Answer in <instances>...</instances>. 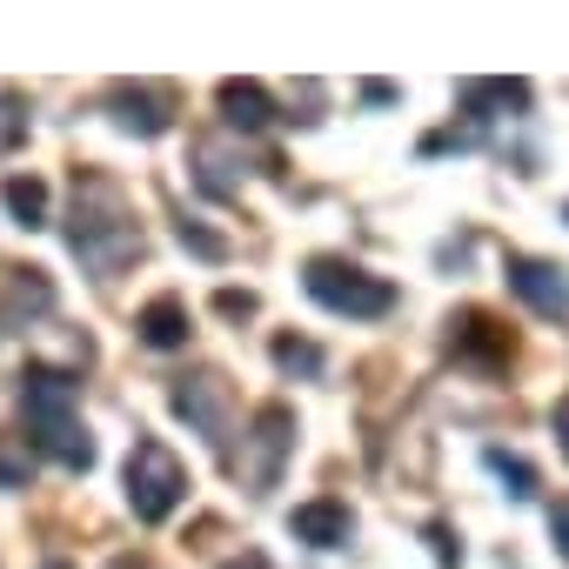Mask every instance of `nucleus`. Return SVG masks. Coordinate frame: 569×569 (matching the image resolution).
<instances>
[{
    "mask_svg": "<svg viewBox=\"0 0 569 569\" xmlns=\"http://www.w3.org/2000/svg\"><path fill=\"white\" fill-rule=\"evenodd\" d=\"M509 289L542 316V322H562L569 316V281L556 261H536V254H509Z\"/></svg>",
    "mask_w": 569,
    "mask_h": 569,
    "instance_id": "39448f33",
    "label": "nucleus"
},
{
    "mask_svg": "<svg viewBox=\"0 0 569 569\" xmlns=\"http://www.w3.org/2000/svg\"><path fill=\"white\" fill-rule=\"evenodd\" d=\"M114 569H148V562H114Z\"/></svg>",
    "mask_w": 569,
    "mask_h": 569,
    "instance_id": "412c9836",
    "label": "nucleus"
},
{
    "mask_svg": "<svg viewBox=\"0 0 569 569\" xmlns=\"http://www.w3.org/2000/svg\"><path fill=\"white\" fill-rule=\"evenodd\" d=\"M549 536H556V549L569 556V496H562V502L549 509Z\"/></svg>",
    "mask_w": 569,
    "mask_h": 569,
    "instance_id": "a211bd4d",
    "label": "nucleus"
},
{
    "mask_svg": "<svg viewBox=\"0 0 569 569\" xmlns=\"http://www.w3.org/2000/svg\"><path fill=\"white\" fill-rule=\"evenodd\" d=\"M21 409H28L41 449H54L68 469H88V462H94V442H88V429L74 422V376H61V369H28V376H21Z\"/></svg>",
    "mask_w": 569,
    "mask_h": 569,
    "instance_id": "f03ea898",
    "label": "nucleus"
},
{
    "mask_svg": "<svg viewBox=\"0 0 569 569\" xmlns=\"http://www.w3.org/2000/svg\"><path fill=\"white\" fill-rule=\"evenodd\" d=\"M221 114H228V128L261 134V128L274 121V101H268L261 81H221Z\"/></svg>",
    "mask_w": 569,
    "mask_h": 569,
    "instance_id": "9d476101",
    "label": "nucleus"
},
{
    "mask_svg": "<svg viewBox=\"0 0 569 569\" xmlns=\"http://www.w3.org/2000/svg\"><path fill=\"white\" fill-rule=\"evenodd\" d=\"M289 529L302 536V542H316V549H336V542H349V529H356V516L336 502V496H316V502H302L296 516H289Z\"/></svg>",
    "mask_w": 569,
    "mask_h": 569,
    "instance_id": "1a4fd4ad",
    "label": "nucleus"
},
{
    "mask_svg": "<svg viewBox=\"0 0 569 569\" xmlns=\"http://www.w3.org/2000/svg\"><path fill=\"white\" fill-rule=\"evenodd\" d=\"M482 462L502 476V489H509L516 502H529V496H536V469H529L522 456H509V449H482Z\"/></svg>",
    "mask_w": 569,
    "mask_h": 569,
    "instance_id": "4468645a",
    "label": "nucleus"
},
{
    "mask_svg": "<svg viewBox=\"0 0 569 569\" xmlns=\"http://www.w3.org/2000/svg\"><path fill=\"white\" fill-rule=\"evenodd\" d=\"M108 108H114V121L128 134H168V121H174V108H168L161 88H114Z\"/></svg>",
    "mask_w": 569,
    "mask_h": 569,
    "instance_id": "6e6552de",
    "label": "nucleus"
},
{
    "mask_svg": "<svg viewBox=\"0 0 569 569\" xmlns=\"http://www.w3.org/2000/svg\"><path fill=\"white\" fill-rule=\"evenodd\" d=\"M221 569H268L261 556H234V562H221Z\"/></svg>",
    "mask_w": 569,
    "mask_h": 569,
    "instance_id": "aec40b11",
    "label": "nucleus"
},
{
    "mask_svg": "<svg viewBox=\"0 0 569 569\" xmlns=\"http://www.w3.org/2000/svg\"><path fill=\"white\" fill-rule=\"evenodd\" d=\"M556 442H562V456H569V396H562V409H556Z\"/></svg>",
    "mask_w": 569,
    "mask_h": 569,
    "instance_id": "6ab92c4d",
    "label": "nucleus"
},
{
    "mask_svg": "<svg viewBox=\"0 0 569 569\" xmlns=\"http://www.w3.org/2000/svg\"><path fill=\"white\" fill-rule=\"evenodd\" d=\"M28 141V101L21 94H0V154H14Z\"/></svg>",
    "mask_w": 569,
    "mask_h": 569,
    "instance_id": "2eb2a0df",
    "label": "nucleus"
},
{
    "mask_svg": "<svg viewBox=\"0 0 569 569\" xmlns=\"http://www.w3.org/2000/svg\"><path fill=\"white\" fill-rule=\"evenodd\" d=\"M289 442H296V416L289 409H261L254 416V436H248V462H241V476L254 482V489H268L274 476H281V456H289Z\"/></svg>",
    "mask_w": 569,
    "mask_h": 569,
    "instance_id": "423d86ee",
    "label": "nucleus"
},
{
    "mask_svg": "<svg viewBox=\"0 0 569 569\" xmlns=\"http://www.w3.org/2000/svg\"><path fill=\"white\" fill-rule=\"evenodd\" d=\"M28 476H34V456H28L21 442H0V482L14 489V482H28Z\"/></svg>",
    "mask_w": 569,
    "mask_h": 569,
    "instance_id": "f3484780",
    "label": "nucleus"
},
{
    "mask_svg": "<svg viewBox=\"0 0 569 569\" xmlns=\"http://www.w3.org/2000/svg\"><path fill=\"white\" fill-rule=\"evenodd\" d=\"M274 362L289 369V376H316V369H322V349H309V342H296V336H281V342H274Z\"/></svg>",
    "mask_w": 569,
    "mask_h": 569,
    "instance_id": "dca6fc26",
    "label": "nucleus"
},
{
    "mask_svg": "<svg viewBox=\"0 0 569 569\" xmlns=\"http://www.w3.org/2000/svg\"><path fill=\"white\" fill-rule=\"evenodd\" d=\"M8 208H14L21 228H41V221H48V188H41L34 174H14V181H8Z\"/></svg>",
    "mask_w": 569,
    "mask_h": 569,
    "instance_id": "ddd939ff",
    "label": "nucleus"
},
{
    "mask_svg": "<svg viewBox=\"0 0 569 569\" xmlns=\"http://www.w3.org/2000/svg\"><path fill=\"white\" fill-rule=\"evenodd\" d=\"M462 108H529V88L522 81H469L462 88Z\"/></svg>",
    "mask_w": 569,
    "mask_h": 569,
    "instance_id": "f8f14e48",
    "label": "nucleus"
},
{
    "mask_svg": "<svg viewBox=\"0 0 569 569\" xmlns=\"http://www.w3.org/2000/svg\"><path fill=\"white\" fill-rule=\"evenodd\" d=\"M68 241H74V254H81L94 274H114L121 261H134V254H141V228H134V214L121 208L114 181H81V188H74Z\"/></svg>",
    "mask_w": 569,
    "mask_h": 569,
    "instance_id": "f257e3e1",
    "label": "nucleus"
},
{
    "mask_svg": "<svg viewBox=\"0 0 569 569\" xmlns=\"http://www.w3.org/2000/svg\"><path fill=\"white\" fill-rule=\"evenodd\" d=\"M134 329H141L148 349H181V342H188V309H181V302H148Z\"/></svg>",
    "mask_w": 569,
    "mask_h": 569,
    "instance_id": "9b49d317",
    "label": "nucleus"
},
{
    "mask_svg": "<svg viewBox=\"0 0 569 569\" xmlns=\"http://www.w3.org/2000/svg\"><path fill=\"white\" fill-rule=\"evenodd\" d=\"M174 409L208 436V442H228V382L221 376H194L174 389Z\"/></svg>",
    "mask_w": 569,
    "mask_h": 569,
    "instance_id": "0eeeda50",
    "label": "nucleus"
},
{
    "mask_svg": "<svg viewBox=\"0 0 569 569\" xmlns=\"http://www.w3.org/2000/svg\"><path fill=\"white\" fill-rule=\"evenodd\" d=\"M181 496H188V469L154 436H141L134 456H128V502H134V516L141 522H168L181 509Z\"/></svg>",
    "mask_w": 569,
    "mask_h": 569,
    "instance_id": "20e7f679",
    "label": "nucleus"
},
{
    "mask_svg": "<svg viewBox=\"0 0 569 569\" xmlns=\"http://www.w3.org/2000/svg\"><path fill=\"white\" fill-rule=\"evenodd\" d=\"M302 281H309V296H316L322 309L356 316V322H376V316L396 309V289H389L382 274H369V268H356V261H336V254H316V261L302 268Z\"/></svg>",
    "mask_w": 569,
    "mask_h": 569,
    "instance_id": "7ed1b4c3",
    "label": "nucleus"
}]
</instances>
